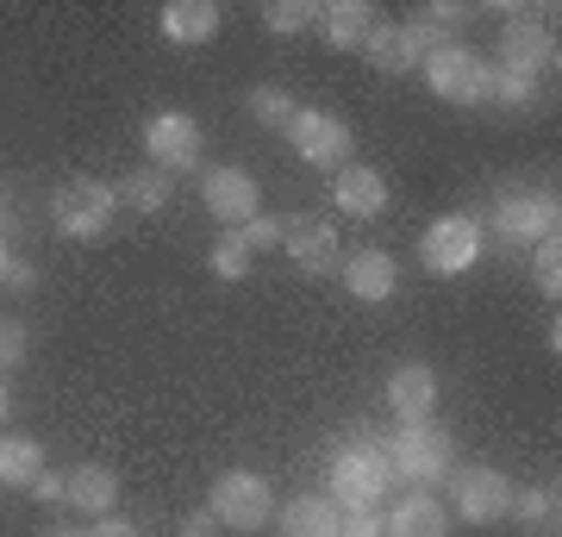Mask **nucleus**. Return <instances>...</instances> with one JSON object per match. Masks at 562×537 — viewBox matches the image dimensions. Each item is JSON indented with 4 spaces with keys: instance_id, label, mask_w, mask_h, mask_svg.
<instances>
[{
    "instance_id": "obj_31",
    "label": "nucleus",
    "mask_w": 562,
    "mask_h": 537,
    "mask_svg": "<svg viewBox=\"0 0 562 537\" xmlns=\"http://www.w3.org/2000/svg\"><path fill=\"white\" fill-rule=\"evenodd\" d=\"M25 357H32V332H25V318H0V376L20 369Z\"/></svg>"
},
{
    "instance_id": "obj_35",
    "label": "nucleus",
    "mask_w": 562,
    "mask_h": 537,
    "mask_svg": "<svg viewBox=\"0 0 562 537\" xmlns=\"http://www.w3.org/2000/svg\"><path fill=\"white\" fill-rule=\"evenodd\" d=\"M338 537H387L375 513H344V532Z\"/></svg>"
},
{
    "instance_id": "obj_7",
    "label": "nucleus",
    "mask_w": 562,
    "mask_h": 537,
    "mask_svg": "<svg viewBox=\"0 0 562 537\" xmlns=\"http://www.w3.org/2000/svg\"><path fill=\"white\" fill-rule=\"evenodd\" d=\"M206 513L220 518L225 532H262L276 518V494L257 469H225L213 488H206Z\"/></svg>"
},
{
    "instance_id": "obj_1",
    "label": "nucleus",
    "mask_w": 562,
    "mask_h": 537,
    "mask_svg": "<svg viewBox=\"0 0 562 537\" xmlns=\"http://www.w3.org/2000/svg\"><path fill=\"white\" fill-rule=\"evenodd\" d=\"M387 469L401 481H413V488H438V481H450V457H457V438L443 432L438 418H425V425H401L394 438L382 444Z\"/></svg>"
},
{
    "instance_id": "obj_4",
    "label": "nucleus",
    "mask_w": 562,
    "mask_h": 537,
    "mask_svg": "<svg viewBox=\"0 0 562 537\" xmlns=\"http://www.w3.org/2000/svg\"><path fill=\"white\" fill-rule=\"evenodd\" d=\"M543 69H557L550 13L543 7H501V76L538 81Z\"/></svg>"
},
{
    "instance_id": "obj_22",
    "label": "nucleus",
    "mask_w": 562,
    "mask_h": 537,
    "mask_svg": "<svg viewBox=\"0 0 562 537\" xmlns=\"http://www.w3.org/2000/svg\"><path fill=\"white\" fill-rule=\"evenodd\" d=\"M69 506L88 518H106L113 506H120V476L106 469V462H81V469H69Z\"/></svg>"
},
{
    "instance_id": "obj_37",
    "label": "nucleus",
    "mask_w": 562,
    "mask_h": 537,
    "mask_svg": "<svg viewBox=\"0 0 562 537\" xmlns=\"http://www.w3.org/2000/svg\"><path fill=\"white\" fill-rule=\"evenodd\" d=\"M88 537H138V525H125V518H94V525H88Z\"/></svg>"
},
{
    "instance_id": "obj_6",
    "label": "nucleus",
    "mask_w": 562,
    "mask_h": 537,
    "mask_svg": "<svg viewBox=\"0 0 562 537\" xmlns=\"http://www.w3.org/2000/svg\"><path fill=\"white\" fill-rule=\"evenodd\" d=\"M281 138L294 144V157L313 163V169H350V150H357V132L338 120V113H325V107H294V120L281 125Z\"/></svg>"
},
{
    "instance_id": "obj_21",
    "label": "nucleus",
    "mask_w": 562,
    "mask_h": 537,
    "mask_svg": "<svg viewBox=\"0 0 562 537\" xmlns=\"http://www.w3.org/2000/svg\"><path fill=\"white\" fill-rule=\"evenodd\" d=\"M382 532L387 537H450V513H443V500L438 494H406L394 513L382 518Z\"/></svg>"
},
{
    "instance_id": "obj_27",
    "label": "nucleus",
    "mask_w": 562,
    "mask_h": 537,
    "mask_svg": "<svg viewBox=\"0 0 562 537\" xmlns=\"http://www.w3.org/2000/svg\"><path fill=\"white\" fill-rule=\"evenodd\" d=\"M250 120L269 125V132H281V125L294 120V94H288V88H276V81L250 88Z\"/></svg>"
},
{
    "instance_id": "obj_40",
    "label": "nucleus",
    "mask_w": 562,
    "mask_h": 537,
    "mask_svg": "<svg viewBox=\"0 0 562 537\" xmlns=\"http://www.w3.org/2000/svg\"><path fill=\"white\" fill-rule=\"evenodd\" d=\"M44 537H88V532H76V525H50Z\"/></svg>"
},
{
    "instance_id": "obj_30",
    "label": "nucleus",
    "mask_w": 562,
    "mask_h": 537,
    "mask_svg": "<svg viewBox=\"0 0 562 537\" xmlns=\"http://www.w3.org/2000/svg\"><path fill=\"white\" fill-rule=\"evenodd\" d=\"M531 276H538V288L550 300L562 294V238H543V244H531Z\"/></svg>"
},
{
    "instance_id": "obj_25",
    "label": "nucleus",
    "mask_w": 562,
    "mask_h": 537,
    "mask_svg": "<svg viewBox=\"0 0 562 537\" xmlns=\"http://www.w3.org/2000/svg\"><path fill=\"white\" fill-rule=\"evenodd\" d=\"M169 188H176V181L162 176V169H138V176H125V181H120V206L157 213V206H169Z\"/></svg>"
},
{
    "instance_id": "obj_28",
    "label": "nucleus",
    "mask_w": 562,
    "mask_h": 537,
    "mask_svg": "<svg viewBox=\"0 0 562 537\" xmlns=\"http://www.w3.org/2000/svg\"><path fill=\"white\" fill-rule=\"evenodd\" d=\"M262 25L269 32H306V25H319V7L313 0H269L262 7Z\"/></svg>"
},
{
    "instance_id": "obj_19",
    "label": "nucleus",
    "mask_w": 562,
    "mask_h": 537,
    "mask_svg": "<svg viewBox=\"0 0 562 537\" xmlns=\"http://www.w3.org/2000/svg\"><path fill=\"white\" fill-rule=\"evenodd\" d=\"M375 25H382V13L369 0H331V7H319V32L331 51H357L362 57V44H369Z\"/></svg>"
},
{
    "instance_id": "obj_38",
    "label": "nucleus",
    "mask_w": 562,
    "mask_h": 537,
    "mask_svg": "<svg viewBox=\"0 0 562 537\" xmlns=\"http://www.w3.org/2000/svg\"><path fill=\"white\" fill-rule=\"evenodd\" d=\"M32 281H38V269H32V262H13V269H7V288H13V294H25Z\"/></svg>"
},
{
    "instance_id": "obj_3",
    "label": "nucleus",
    "mask_w": 562,
    "mask_h": 537,
    "mask_svg": "<svg viewBox=\"0 0 562 537\" xmlns=\"http://www.w3.org/2000/svg\"><path fill=\"white\" fill-rule=\"evenodd\" d=\"M419 69H425V88L450 100V107H482L487 88H494V63L475 44H431Z\"/></svg>"
},
{
    "instance_id": "obj_33",
    "label": "nucleus",
    "mask_w": 562,
    "mask_h": 537,
    "mask_svg": "<svg viewBox=\"0 0 562 537\" xmlns=\"http://www.w3.org/2000/svg\"><path fill=\"white\" fill-rule=\"evenodd\" d=\"M487 100H501V107H538V88H531V81H519V76H501V69H494V88H487Z\"/></svg>"
},
{
    "instance_id": "obj_13",
    "label": "nucleus",
    "mask_w": 562,
    "mask_h": 537,
    "mask_svg": "<svg viewBox=\"0 0 562 537\" xmlns=\"http://www.w3.org/2000/svg\"><path fill=\"white\" fill-rule=\"evenodd\" d=\"M281 250L301 262L306 276H338L344 269V250H338V225L319 220V213H294L281 225Z\"/></svg>"
},
{
    "instance_id": "obj_8",
    "label": "nucleus",
    "mask_w": 562,
    "mask_h": 537,
    "mask_svg": "<svg viewBox=\"0 0 562 537\" xmlns=\"http://www.w3.org/2000/svg\"><path fill=\"white\" fill-rule=\"evenodd\" d=\"M201 150H206V132L194 113H181V107H162L144 120V157L150 169L162 176H188V169H201Z\"/></svg>"
},
{
    "instance_id": "obj_39",
    "label": "nucleus",
    "mask_w": 562,
    "mask_h": 537,
    "mask_svg": "<svg viewBox=\"0 0 562 537\" xmlns=\"http://www.w3.org/2000/svg\"><path fill=\"white\" fill-rule=\"evenodd\" d=\"M7 269H13V250H7V225H0V281H7Z\"/></svg>"
},
{
    "instance_id": "obj_34",
    "label": "nucleus",
    "mask_w": 562,
    "mask_h": 537,
    "mask_svg": "<svg viewBox=\"0 0 562 537\" xmlns=\"http://www.w3.org/2000/svg\"><path fill=\"white\" fill-rule=\"evenodd\" d=\"M25 494H38V500H69V476H57V469H44Z\"/></svg>"
},
{
    "instance_id": "obj_2",
    "label": "nucleus",
    "mask_w": 562,
    "mask_h": 537,
    "mask_svg": "<svg viewBox=\"0 0 562 537\" xmlns=\"http://www.w3.org/2000/svg\"><path fill=\"white\" fill-rule=\"evenodd\" d=\"M113 213H120V188H106L94 176H69L50 200V225L76 244H101L113 232Z\"/></svg>"
},
{
    "instance_id": "obj_20",
    "label": "nucleus",
    "mask_w": 562,
    "mask_h": 537,
    "mask_svg": "<svg viewBox=\"0 0 562 537\" xmlns=\"http://www.w3.org/2000/svg\"><path fill=\"white\" fill-rule=\"evenodd\" d=\"M220 0H169L162 7V38L169 44H206V38H220Z\"/></svg>"
},
{
    "instance_id": "obj_5",
    "label": "nucleus",
    "mask_w": 562,
    "mask_h": 537,
    "mask_svg": "<svg viewBox=\"0 0 562 537\" xmlns=\"http://www.w3.org/2000/svg\"><path fill=\"white\" fill-rule=\"evenodd\" d=\"M325 488H331V500H338L344 513H375L387 500V488H394V469H387L382 444H350V450H338Z\"/></svg>"
},
{
    "instance_id": "obj_29",
    "label": "nucleus",
    "mask_w": 562,
    "mask_h": 537,
    "mask_svg": "<svg viewBox=\"0 0 562 537\" xmlns=\"http://www.w3.org/2000/svg\"><path fill=\"white\" fill-rule=\"evenodd\" d=\"M213 276H220V281H244V276H250V244H244L238 232H225V238L213 244Z\"/></svg>"
},
{
    "instance_id": "obj_23",
    "label": "nucleus",
    "mask_w": 562,
    "mask_h": 537,
    "mask_svg": "<svg viewBox=\"0 0 562 537\" xmlns=\"http://www.w3.org/2000/svg\"><path fill=\"white\" fill-rule=\"evenodd\" d=\"M38 476H44L38 438H0V488H32Z\"/></svg>"
},
{
    "instance_id": "obj_10",
    "label": "nucleus",
    "mask_w": 562,
    "mask_h": 537,
    "mask_svg": "<svg viewBox=\"0 0 562 537\" xmlns=\"http://www.w3.org/2000/svg\"><path fill=\"white\" fill-rule=\"evenodd\" d=\"M450 506H457L462 525H494L513 506V481L501 469H487V462H469V469L450 476Z\"/></svg>"
},
{
    "instance_id": "obj_32",
    "label": "nucleus",
    "mask_w": 562,
    "mask_h": 537,
    "mask_svg": "<svg viewBox=\"0 0 562 537\" xmlns=\"http://www.w3.org/2000/svg\"><path fill=\"white\" fill-rule=\"evenodd\" d=\"M281 225H288V220H276V213H257L250 225H238V238L250 244V257H257V250H281Z\"/></svg>"
},
{
    "instance_id": "obj_26",
    "label": "nucleus",
    "mask_w": 562,
    "mask_h": 537,
    "mask_svg": "<svg viewBox=\"0 0 562 537\" xmlns=\"http://www.w3.org/2000/svg\"><path fill=\"white\" fill-rule=\"evenodd\" d=\"M413 20H419L438 44H450V32H462V25L475 20V7H462V0H425V7L413 13Z\"/></svg>"
},
{
    "instance_id": "obj_12",
    "label": "nucleus",
    "mask_w": 562,
    "mask_h": 537,
    "mask_svg": "<svg viewBox=\"0 0 562 537\" xmlns=\"http://www.w3.org/2000/svg\"><path fill=\"white\" fill-rule=\"evenodd\" d=\"M431 44H438V38H431L419 20H382L375 32H369V44H362V57L375 63L382 76H413Z\"/></svg>"
},
{
    "instance_id": "obj_16",
    "label": "nucleus",
    "mask_w": 562,
    "mask_h": 537,
    "mask_svg": "<svg viewBox=\"0 0 562 537\" xmlns=\"http://www.w3.org/2000/svg\"><path fill=\"white\" fill-rule=\"evenodd\" d=\"M331 206L350 213V220H382L387 213V176L382 169H369V163H350L331 176Z\"/></svg>"
},
{
    "instance_id": "obj_41",
    "label": "nucleus",
    "mask_w": 562,
    "mask_h": 537,
    "mask_svg": "<svg viewBox=\"0 0 562 537\" xmlns=\"http://www.w3.org/2000/svg\"><path fill=\"white\" fill-rule=\"evenodd\" d=\"M7 406H13V400H7V376H0V425H7Z\"/></svg>"
},
{
    "instance_id": "obj_14",
    "label": "nucleus",
    "mask_w": 562,
    "mask_h": 537,
    "mask_svg": "<svg viewBox=\"0 0 562 537\" xmlns=\"http://www.w3.org/2000/svg\"><path fill=\"white\" fill-rule=\"evenodd\" d=\"M494 225H501V238L513 244H543V238H557V225H562V206L557 194H506L501 206H494Z\"/></svg>"
},
{
    "instance_id": "obj_36",
    "label": "nucleus",
    "mask_w": 562,
    "mask_h": 537,
    "mask_svg": "<svg viewBox=\"0 0 562 537\" xmlns=\"http://www.w3.org/2000/svg\"><path fill=\"white\" fill-rule=\"evenodd\" d=\"M213 532H220V518L206 513V506H201V513H188V518H181V537H213Z\"/></svg>"
},
{
    "instance_id": "obj_18",
    "label": "nucleus",
    "mask_w": 562,
    "mask_h": 537,
    "mask_svg": "<svg viewBox=\"0 0 562 537\" xmlns=\"http://www.w3.org/2000/svg\"><path fill=\"white\" fill-rule=\"evenodd\" d=\"M338 276H344V288H350V300H362V306H382V300L401 288V262L387 257V250H357Z\"/></svg>"
},
{
    "instance_id": "obj_9",
    "label": "nucleus",
    "mask_w": 562,
    "mask_h": 537,
    "mask_svg": "<svg viewBox=\"0 0 562 537\" xmlns=\"http://www.w3.org/2000/svg\"><path fill=\"white\" fill-rule=\"evenodd\" d=\"M475 257H482V220H469V213H443V220L425 225L419 262L431 269V276H462Z\"/></svg>"
},
{
    "instance_id": "obj_11",
    "label": "nucleus",
    "mask_w": 562,
    "mask_h": 537,
    "mask_svg": "<svg viewBox=\"0 0 562 537\" xmlns=\"http://www.w3.org/2000/svg\"><path fill=\"white\" fill-rule=\"evenodd\" d=\"M201 200H206V213L220 225H250L262 213V188H257V176L250 169H232V163H220V169H206L201 176Z\"/></svg>"
},
{
    "instance_id": "obj_15",
    "label": "nucleus",
    "mask_w": 562,
    "mask_h": 537,
    "mask_svg": "<svg viewBox=\"0 0 562 537\" xmlns=\"http://www.w3.org/2000/svg\"><path fill=\"white\" fill-rule=\"evenodd\" d=\"M438 369L431 362H401L394 376H387V406L401 425H425V418H438Z\"/></svg>"
},
{
    "instance_id": "obj_24",
    "label": "nucleus",
    "mask_w": 562,
    "mask_h": 537,
    "mask_svg": "<svg viewBox=\"0 0 562 537\" xmlns=\"http://www.w3.org/2000/svg\"><path fill=\"white\" fill-rule=\"evenodd\" d=\"M506 513L531 525L538 537H557V488H513V506Z\"/></svg>"
},
{
    "instance_id": "obj_17",
    "label": "nucleus",
    "mask_w": 562,
    "mask_h": 537,
    "mask_svg": "<svg viewBox=\"0 0 562 537\" xmlns=\"http://www.w3.org/2000/svg\"><path fill=\"white\" fill-rule=\"evenodd\" d=\"M276 537H338L344 532V506L331 494H294L288 506H276Z\"/></svg>"
}]
</instances>
